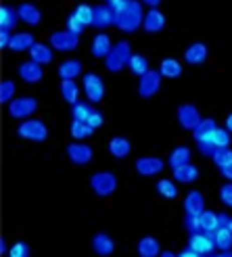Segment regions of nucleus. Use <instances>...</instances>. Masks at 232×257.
Listing matches in <instances>:
<instances>
[{
  "label": "nucleus",
  "instance_id": "obj_31",
  "mask_svg": "<svg viewBox=\"0 0 232 257\" xmlns=\"http://www.w3.org/2000/svg\"><path fill=\"white\" fill-rule=\"evenodd\" d=\"M213 240H215V247L217 251H230L232 249V232L230 228H217L213 232Z\"/></svg>",
  "mask_w": 232,
  "mask_h": 257
},
{
  "label": "nucleus",
  "instance_id": "obj_33",
  "mask_svg": "<svg viewBox=\"0 0 232 257\" xmlns=\"http://www.w3.org/2000/svg\"><path fill=\"white\" fill-rule=\"evenodd\" d=\"M199 217H201V230H203V232L213 234L215 230L220 228V220H217V213H215V211L203 209V213H201Z\"/></svg>",
  "mask_w": 232,
  "mask_h": 257
},
{
  "label": "nucleus",
  "instance_id": "obj_51",
  "mask_svg": "<svg viewBox=\"0 0 232 257\" xmlns=\"http://www.w3.org/2000/svg\"><path fill=\"white\" fill-rule=\"evenodd\" d=\"M109 5L113 7V11H118V9H122L126 5V0H109Z\"/></svg>",
  "mask_w": 232,
  "mask_h": 257
},
{
  "label": "nucleus",
  "instance_id": "obj_13",
  "mask_svg": "<svg viewBox=\"0 0 232 257\" xmlns=\"http://www.w3.org/2000/svg\"><path fill=\"white\" fill-rule=\"evenodd\" d=\"M67 157L75 165H88L92 161V149L84 143H71L67 147Z\"/></svg>",
  "mask_w": 232,
  "mask_h": 257
},
{
  "label": "nucleus",
  "instance_id": "obj_37",
  "mask_svg": "<svg viewBox=\"0 0 232 257\" xmlns=\"http://www.w3.org/2000/svg\"><path fill=\"white\" fill-rule=\"evenodd\" d=\"M157 192L163 199H170V201L178 197V188H176V184L172 182V180H159L157 182Z\"/></svg>",
  "mask_w": 232,
  "mask_h": 257
},
{
  "label": "nucleus",
  "instance_id": "obj_14",
  "mask_svg": "<svg viewBox=\"0 0 232 257\" xmlns=\"http://www.w3.org/2000/svg\"><path fill=\"white\" fill-rule=\"evenodd\" d=\"M207 55H209V50L203 42H192L184 50V61L188 65H203V63L207 61Z\"/></svg>",
  "mask_w": 232,
  "mask_h": 257
},
{
  "label": "nucleus",
  "instance_id": "obj_41",
  "mask_svg": "<svg viewBox=\"0 0 232 257\" xmlns=\"http://www.w3.org/2000/svg\"><path fill=\"white\" fill-rule=\"evenodd\" d=\"M75 15L77 17H80L86 25H92V21H94V9L92 7H90V5H77L75 7Z\"/></svg>",
  "mask_w": 232,
  "mask_h": 257
},
{
  "label": "nucleus",
  "instance_id": "obj_27",
  "mask_svg": "<svg viewBox=\"0 0 232 257\" xmlns=\"http://www.w3.org/2000/svg\"><path fill=\"white\" fill-rule=\"evenodd\" d=\"M184 163H190V149L180 145L170 153V157H167V165H170L172 170H176V168H180V165H184Z\"/></svg>",
  "mask_w": 232,
  "mask_h": 257
},
{
  "label": "nucleus",
  "instance_id": "obj_54",
  "mask_svg": "<svg viewBox=\"0 0 232 257\" xmlns=\"http://www.w3.org/2000/svg\"><path fill=\"white\" fill-rule=\"evenodd\" d=\"M0 251H3V255H7V253H9V247H7V242H5V240L0 242Z\"/></svg>",
  "mask_w": 232,
  "mask_h": 257
},
{
  "label": "nucleus",
  "instance_id": "obj_4",
  "mask_svg": "<svg viewBox=\"0 0 232 257\" xmlns=\"http://www.w3.org/2000/svg\"><path fill=\"white\" fill-rule=\"evenodd\" d=\"M90 188L94 190L96 197H111L118 190V178L111 172H96L90 178Z\"/></svg>",
  "mask_w": 232,
  "mask_h": 257
},
{
  "label": "nucleus",
  "instance_id": "obj_24",
  "mask_svg": "<svg viewBox=\"0 0 232 257\" xmlns=\"http://www.w3.org/2000/svg\"><path fill=\"white\" fill-rule=\"evenodd\" d=\"M30 57H32L34 61L40 63V65H48V63H53V59H55V55H53V46L36 42V44L30 48Z\"/></svg>",
  "mask_w": 232,
  "mask_h": 257
},
{
  "label": "nucleus",
  "instance_id": "obj_20",
  "mask_svg": "<svg viewBox=\"0 0 232 257\" xmlns=\"http://www.w3.org/2000/svg\"><path fill=\"white\" fill-rule=\"evenodd\" d=\"M130 151H132V145H130V140L128 138L115 136V138L109 140V153L115 159H126L128 155H130Z\"/></svg>",
  "mask_w": 232,
  "mask_h": 257
},
{
  "label": "nucleus",
  "instance_id": "obj_6",
  "mask_svg": "<svg viewBox=\"0 0 232 257\" xmlns=\"http://www.w3.org/2000/svg\"><path fill=\"white\" fill-rule=\"evenodd\" d=\"M48 42L55 50H61V53H71V50H75L77 44H80V36L69 32V30H61V32L50 34Z\"/></svg>",
  "mask_w": 232,
  "mask_h": 257
},
{
  "label": "nucleus",
  "instance_id": "obj_23",
  "mask_svg": "<svg viewBox=\"0 0 232 257\" xmlns=\"http://www.w3.org/2000/svg\"><path fill=\"white\" fill-rule=\"evenodd\" d=\"M197 178H199V168H195L192 163H184L174 170V180L180 184H190V182H195Z\"/></svg>",
  "mask_w": 232,
  "mask_h": 257
},
{
  "label": "nucleus",
  "instance_id": "obj_53",
  "mask_svg": "<svg viewBox=\"0 0 232 257\" xmlns=\"http://www.w3.org/2000/svg\"><path fill=\"white\" fill-rule=\"evenodd\" d=\"M226 130L232 134V113L228 115V117H226Z\"/></svg>",
  "mask_w": 232,
  "mask_h": 257
},
{
  "label": "nucleus",
  "instance_id": "obj_42",
  "mask_svg": "<svg viewBox=\"0 0 232 257\" xmlns=\"http://www.w3.org/2000/svg\"><path fill=\"white\" fill-rule=\"evenodd\" d=\"M88 28V25L75 15V13H71V15L67 17V30L69 32H73V34H77V36H82L84 34V30Z\"/></svg>",
  "mask_w": 232,
  "mask_h": 257
},
{
  "label": "nucleus",
  "instance_id": "obj_35",
  "mask_svg": "<svg viewBox=\"0 0 232 257\" xmlns=\"http://www.w3.org/2000/svg\"><path fill=\"white\" fill-rule=\"evenodd\" d=\"M92 132H94V127L90 125L88 121H75L73 119V123H71V136L75 140H86V138L92 136Z\"/></svg>",
  "mask_w": 232,
  "mask_h": 257
},
{
  "label": "nucleus",
  "instance_id": "obj_8",
  "mask_svg": "<svg viewBox=\"0 0 232 257\" xmlns=\"http://www.w3.org/2000/svg\"><path fill=\"white\" fill-rule=\"evenodd\" d=\"M82 88L90 102H100L102 96H105V84H102V78L96 73H86L82 78Z\"/></svg>",
  "mask_w": 232,
  "mask_h": 257
},
{
  "label": "nucleus",
  "instance_id": "obj_5",
  "mask_svg": "<svg viewBox=\"0 0 232 257\" xmlns=\"http://www.w3.org/2000/svg\"><path fill=\"white\" fill-rule=\"evenodd\" d=\"M38 109V100L34 96H17L9 102V115L15 119H25Z\"/></svg>",
  "mask_w": 232,
  "mask_h": 257
},
{
  "label": "nucleus",
  "instance_id": "obj_2",
  "mask_svg": "<svg viewBox=\"0 0 232 257\" xmlns=\"http://www.w3.org/2000/svg\"><path fill=\"white\" fill-rule=\"evenodd\" d=\"M130 57H132L130 44H128L126 40L118 42V44L111 48V53L105 57V67H107V71H111V73L122 71L124 67H128V61H130Z\"/></svg>",
  "mask_w": 232,
  "mask_h": 257
},
{
  "label": "nucleus",
  "instance_id": "obj_3",
  "mask_svg": "<svg viewBox=\"0 0 232 257\" xmlns=\"http://www.w3.org/2000/svg\"><path fill=\"white\" fill-rule=\"evenodd\" d=\"M17 136L23 140H32V143H44L48 138V127L40 119H25L17 127Z\"/></svg>",
  "mask_w": 232,
  "mask_h": 257
},
{
  "label": "nucleus",
  "instance_id": "obj_18",
  "mask_svg": "<svg viewBox=\"0 0 232 257\" xmlns=\"http://www.w3.org/2000/svg\"><path fill=\"white\" fill-rule=\"evenodd\" d=\"M203 209H205V197H203V192L190 190L188 195L184 197V211L186 213H192V215H201Z\"/></svg>",
  "mask_w": 232,
  "mask_h": 257
},
{
  "label": "nucleus",
  "instance_id": "obj_30",
  "mask_svg": "<svg viewBox=\"0 0 232 257\" xmlns=\"http://www.w3.org/2000/svg\"><path fill=\"white\" fill-rule=\"evenodd\" d=\"M138 255L140 257H155L159 255V242L153 236H145L138 240Z\"/></svg>",
  "mask_w": 232,
  "mask_h": 257
},
{
  "label": "nucleus",
  "instance_id": "obj_19",
  "mask_svg": "<svg viewBox=\"0 0 232 257\" xmlns=\"http://www.w3.org/2000/svg\"><path fill=\"white\" fill-rule=\"evenodd\" d=\"M36 44V38L30 32H17L11 36V44L9 48L15 50V53H23V50H30Z\"/></svg>",
  "mask_w": 232,
  "mask_h": 257
},
{
  "label": "nucleus",
  "instance_id": "obj_39",
  "mask_svg": "<svg viewBox=\"0 0 232 257\" xmlns=\"http://www.w3.org/2000/svg\"><path fill=\"white\" fill-rule=\"evenodd\" d=\"M211 140H213V145L217 149H226L230 145V132L226 130V127H220L217 125V130L211 134Z\"/></svg>",
  "mask_w": 232,
  "mask_h": 257
},
{
  "label": "nucleus",
  "instance_id": "obj_1",
  "mask_svg": "<svg viewBox=\"0 0 232 257\" xmlns=\"http://www.w3.org/2000/svg\"><path fill=\"white\" fill-rule=\"evenodd\" d=\"M143 19L145 13L140 0H126V5L115 11V28L126 34H132L138 28H143Z\"/></svg>",
  "mask_w": 232,
  "mask_h": 257
},
{
  "label": "nucleus",
  "instance_id": "obj_43",
  "mask_svg": "<svg viewBox=\"0 0 232 257\" xmlns=\"http://www.w3.org/2000/svg\"><path fill=\"white\" fill-rule=\"evenodd\" d=\"M184 226L190 234H195V232H201V217L199 215H192V213H186L184 215Z\"/></svg>",
  "mask_w": 232,
  "mask_h": 257
},
{
  "label": "nucleus",
  "instance_id": "obj_10",
  "mask_svg": "<svg viewBox=\"0 0 232 257\" xmlns=\"http://www.w3.org/2000/svg\"><path fill=\"white\" fill-rule=\"evenodd\" d=\"M201 113L195 105H190V102H186V105H180L178 107V123L184 127V130H195V127L201 123Z\"/></svg>",
  "mask_w": 232,
  "mask_h": 257
},
{
  "label": "nucleus",
  "instance_id": "obj_25",
  "mask_svg": "<svg viewBox=\"0 0 232 257\" xmlns=\"http://www.w3.org/2000/svg\"><path fill=\"white\" fill-rule=\"evenodd\" d=\"M80 73H82V61L80 59H67L59 65L61 80H75Z\"/></svg>",
  "mask_w": 232,
  "mask_h": 257
},
{
  "label": "nucleus",
  "instance_id": "obj_36",
  "mask_svg": "<svg viewBox=\"0 0 232 257\" xmlns=\"http://www.w3.org/2000/svg\"><path fill=\"white\" fill-rule=\"evenodd\" d=\"M90 113H92V107H90L88 102H80V100H77L75 105H71V117L75 121H88Z\"/></svg>",
  "mask_w": 232,
  "mask_h": 257
},
{
  "label": "nucleus",
  "instance_id": "obj_7",
  "mask_svg": "<svg viewBox=\"0 0 232 257\" xmlns=\"http://www.w3.org/2000/svg\"><path fill=\"white\" fill-rule=\"evenodd\" d=\"M188 247L195 251L199 257L201 255H213L215 251H217V247H215V240H213V234H209V232H195V234H190V238H188Z\"/></svg>",
  "mask_w": 232,
  "mask_h": 257
},
{
  "label": "nucleus",
  "instance_id": "obj_47",
  "mask_svg": "<svg viewBox=\"0 0 232 257\" xmlns=\"http://www.w3.org/2000/svg\"><path fill=\"white\" fill-rule=\"evenodd\" d=\"M9 44H11V34L0 30V46H3V48H9Z\"/></svg>",
  "mask_w": 232,
  "mask_h": 257
},
{
  "label": "nucleus",
  "instance_id": "obj_32",
  "mask_svg": "<svg viewBox=\"0 0 232 257\" xmlns=\"http://www.w3.org/2000/svg\"><path fill=\"white\" fill-rule=\"evenodd\" d=\"M61 96L65 98V102H69V105H75L77 96H80V88H77L75 80H63L61 82Z\"/></svg>",
  "mask_w": 232,
  "mask_h": 257
},
{
  "label": "nucleus",
  "instance_id": "obj_29",
  "mask_svg": "<svg viewBox=\"0 0 232 257\" xmlns=\"http://www.w3.org/2000/svg\"><path fill=\"white\" fill-rule=\"evenodd\" d=\"M217 130V121L207 117V119H201V123L192 130V138L195 140H205V138H211V134Z\"/></svg>",
  "mask_w": 232,
  "mask_h": 257
},
{
  "label": "nucleus",
  "instance_id": "obj_49",
  "mask_svg": "<svg viewBox=\"0 0 232 257\" xmlns=\"http://www.w3.org/2000/svg\"><path fill=\"white\" fill-rule=\"evenodd\" d=\"M220 172H222V176H224L226 180H230V182H232V163H228V165H224V168H220Z\"/></svg>",
  "mask_w": 232,
  "mask_h": 257
},
{
  "label": "nucleus",
  "instance_id": "obj_9",
  "mask_svg": "<svg viewBox=\"0 0 232 257\" xmlns=\"http://www.w3.org/2000/svg\"><path fill=\"white\" fill-rule=\"evenodd\" d=\"M161 78L163 75L159 71H153L149 69L145 75H140V82H138V94L143 98H151L159 92L161 88Z\"/></svg>",
  "mask_w": 232,
  "mask_h": 257
},
{
  "label": "nucleus",
  "instance_id": "obj_17",
  "mask_svg": "<svg viewBox=\"0 0 232 257\" xmlns=\"http://www.w3.org/2000/svg\"><path fill=\"white\" fill-rule=\"evenodd\" d=\"M111 48H113L111 38H109L107 34H96V36L92 38V46H90V53H92V57H96V59H105V57L111 53Z\"/></svg>",
  "mask_w": 232,
  "mask_h": 257
},
{
  "label": "nucleus",
  "instance_id": "obj_55",
  "mask_svg": "<svg viewBox=\"0 0 232 257\" xmlns=\"http://www.w3.org/2000/svg\"><path fill=\"white\" fill-rule=\"evenodd\" d=\"M161 255H163V257H174V253H172V251H163Z\"/></svg>",
  "mask_w": 232,
  "mask_h": 257
},
{
  "label": "nucleus",
  "instance_id": "obj_28",
  "mask_svg": "<svg viewBox=\"0 0 232 257\" xmlns=\"http://www.w3.org/2000/svg\"><path fill=\"white\" fill-rule=\"evenodd\" d=\"M159 73L163 75V78H167V80H176V78H180V73H182V65H180V61L167 57V59L161 61Z\"/></svg>",
  "mask_w": 232,
  "mask_h": 257
},
{
  "label": "nucleus",
  "instance_id": "obj_40",
  "mask_svg": "<svg viewBox=\"0 0 232 257\" xmlns=\"http://www.w3.org/2000/svg\"><path fill=\"white\" fill-rule=\"evenodd\" d=\"M211 159H213V163L217 165V168H224V165L232 163V151L228 147L226 149H217L213 155H211Z\"/></svg>",
  "mask_w": 232,
  "mask_h": 257
},
{
  "label": "nucleus",
  "instance_id": "obj_48",
  "mask_svg": "<svg viewBox=\"0 0 232 257\" xmlns=\"http://www.w3.org/2000/svg\"><path fill=\"white\" fill-rule=\"evenodd\" d=\"M217 220H220V228H228L230 215H228V213H217Z\"/></svg>",
  "mask_w": 232,
  "mask_h": 257
},
{
  "label": "nucleus",
  "instance_id": "obj_52",
  "mask_svg": "<svg viewBox=\"0 0 232 257\" xmlns=\"http://www.w3.org/2000/svg\"><path fill=\"white\" fill-rule=\"evenodd\" d=\"M140 3H143V5H149L151 9H157V7L161 5V0H140Z\"/></svg>",
  "mask_w": 232,
  "mask_h": 257
},
{
  "label": "nucleus",
  "instance_id": "obj_34",
  "mask_svg": "<svg viewBox=\"0 0 232 257\" xmlns=\"http://www.w3.org/2000/svg\"><path fill=\"white\" fill-rule=\"evenodd\" d=\"M128 69H130L134 75H145L149 71V61L145 55H132L130 61H128Z\"/></svg>",
  "mask_w": 232,
  "mask_h": 257
},
{
  "label": "nucleus",
  "instance_id": "obj_15",
  "mask_svg": "<svg viewBox=\"0 0 232 257\" xmlns=\"http://www.w3.org/2000/svg\"><path fill=\"white\" fill-rule=\"evenodd\" d=\"M94 28L98 30H105L109 25H115V11L111 5H98L94 7V21H92Z\"/></svg>",
  "mask_w": 232,
  "mask_h": 257
},
{
  "label": "nucleus",
  "instance_id": "obj_50",
  "mask_svg": "<svg viewBox=\"0 0 232 257\" xmlns=\"http://www.w3.org/2000/svg\"><path fill=\"white\" fill-rule=\"evenodd\" d=\"M178 255H180V257H199V255H197L195 251H192L190 247H188V249H184V251H180Z\"/></svg>",
  "mask_w": 232,
  "mask_h": 257
},
{
  "label": "nucleus",
  "instance_id": "obj_12",
  "mask_svg": "<svg viewBox=\"0 0 232 257\" xmlns=\"http://www.w3.org/2000/svg\"><path fill=\"white\" fill-rule=\"evenodd\" d=\"M165 168V161L159 157H140L136 159V172L143 176V178H151V176H157L161 174Z\"/></svg>",
  "mask_w": 232,
  "mask_h": 257
},
{
  "label": "nucleus",
  "instance_id": "obj_21",
  "mask_svg": "<svg viewBox=\"0 0 232 257\" xmlns=\"http://www.w3.org/2000/svg\"><path fill=\"white\" fill-rule=\"evenodd\" d=\"M19 19H21L19 17V11L15 7L5 5L3 9H0V30H3V32H11L17 25Z\"/></svg>",
  "mask_w": 232,
  "mask_h": 257
},
{
  "label": "nucleus",
  "instance_id": "obj_46",
  "mask_svg": "<svg viewBox=\"0 0 232 257\" xmlns=\"http://www.w3.org/2000/svg\"><path fill=\"white\" fill-rule=\"evenodd\" d=\"M88 123L96 130V127H100L102 123H105V115H102L100 111H94V109H92V113H90V117H88Z\"/></svg>",
  "mask_w": 232,
  "mask_h": 257
},
{
  "label": "nucleus",
  "instance_id": "obj_16",
  "mask_svg": "<svg viewBox=\"0 0 232 257\" xmlns=\"http://www.w3.org/2000/svg\"><path fill=\"white\" fill-rule=\"evenodd\" d=\"M143 28L145 32L149 34H157L165 28V17H163V13L159 9H149L145 13V19H143Z\"/></svg>",
  "mask_w": 232,
  "mask_h": 257
},
{
  "label": "nucleus",
  "instance_id": "obj_56",
  "mask_svg": "<svg viewBox=\"0 0 232 257\" xmlns=\"http://www.w3.org/2000/svg\"><path fill=\"white\" fill-rule=\"evenodd\" d=\"M228 228H230V232H232V217H230V224H228Z\"/></svg>",
  "mask_w": 232,
  "mask_h": 257
},
{
  "label": "nucleus",
  "instance_id": "obj_22",
  "mask_svg": "<svg viewBox=\"0 0 232 257\" xmlns=\"http://www.w3.org/2000/svg\"><path fill=\"white\" fill-rule=\"evenodd\" d=\"M17 11H19L21 21H23V23H28V25H38V23L42 21V13H40V9H38L36 5H32V3H23V5H19Z\"/></svg>",
  "mask_w": 232,
  "mask_h": 257
},
{
  "label": "nucleus",
  "instance_id": "obj_11",
  "mask_svg": "<svg viewBox=\"0 0 232 257\" xmlns=\"http://www.w3.org/2000/svg\"><path fill=\"white\" fill-rule=\"evenodd\" d=\"M19 78L25 82V84H38L42 78H44V71H42V65L38 61L30 59V61H23L19 65Z\"/></svg>",
  "mask_w": 232,
  "mask_h": 257
},
{
  "label": "nucleus",
  "instance_id": "obj_44",
  "mask_svg": "<svg viewBox=\"0 0 232 257\" xmlns=\"http://www.w3.org/2000/svg\"><path fill=\"white\" fill-rule=\"evenodd\" d=\"M9 255L11 257H28L30 255V247L25 242H15L11 249H9Z\"/></svg>",
  "mask_w": 232,
  "mask_h": 257
},
{
  "label": "nucleus",
  "instance_id": "obj_38",
  "mask_svg": "<svg viewBox=\"0 0 232 257\" xmlns=\"http://www.w3.org/2000/svg\"><path fill=\"white\" fill-rule=\"evenodd\" d=\"M15 92H17V84L13 80H5L0 84V100H3L5 105H9V102L15 98Z\"/></svg>",
  "mask_w": 232,
  "mask_h": 257
},
{
  "label": "nucleus",
  "instance_id": "obj_45",
  "mask_svg": "<svg viewBox=\"0 0 232 257\" xmlns=\"http://www.w3.org/2000/svg\"><path fill=\"white\" fill-rule=\"evenodd\" d=\"M220 199H222V203L226 205V207H232V182L230 180L220 188Z\"/></svg>",
  "mask_w": 232,
  "mask_h": 257
},
{
  "label": "nucleus",
  "instance_id": "obj_26",
  "mask_svg": "<svg viewBox=\"0 0 232 257\" xmlns=\"http://www.w3.org/2000/svg\"><path fill=\"white\" fill-rule=\"evenodd\" d=\"M92 249H94V253L107 257V255H111V253L115 251V242H113V238H111L109 234L98 232V234L92 238Z\"/></svg>",
  "mask_w": 232,
  "mask_h": 257
}]
</instances>
